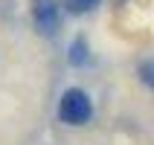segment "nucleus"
<instances>
[{"label":"nucleus","instance_id":"f257e3e1","mask_svg":"<svg viewBox=\"0 0 154 145\" xmlns=\"http://www.w3.org/2000/svg\"><path fill=\"white\" fill-rule=\"evenodd\" d=\"M90 113H93V104H90V96L85 90H67V93L61 96L58 102V116L67 125H85L90 119Z\"/></svg>","mask_w":154,"mask_h":145},{"label":"nucleus","instance_id":"f03ea898","mask_svg":"<svg viewBox=\"0 0 154 145\" xmlns=\"http://www.w3.org/2000/svg\"><path fill=\"white\" fill-rule=\"evenodd\" d=\"M32 20L41 35L58 32V3L55 0H32Z\"/></svg>","mask_w":154,"mask_h":145},{"label":"nucleus","instance_id":"7ed1b4c3","mask_svg":"<svg viewBox=\"0 0 154 145\" xmlns=\"http://www.w3.org/2000/svg\"><path fill=\"white\" fill-rule=\"evenodd\" d=\"M85 58H87V44H85V38H76L73 47H70V61L73 64H85Z\"/></svg>","mask_w":154,"mask_h":145},{"label":"nucleus","instance_id":"20e7f679","mask_svg":"<svg viewBox=\"0 0 154 145\" xmlns=\"http://www.w3.org/2000/svg\"><path fill=\"white\" fill-rule=\"evenodd\" d=\"M64 6L73 15H82V12H90L93 6H99V0H64Z\"/></svg>","mask_w":154,"mask_h":145},{"label":"nucleus","instance_id":"39448f33","mask_svg":"<svg viewBox=\"0 0 154 145\" xmlns=\"http://www.w3.org/2000/svg\"><path fill=\"white\" fill-rule=\"evenodd\" d=\"M140 76H143V81H146L148 87H154V61H146V64L140 67Z\"/></svg>","mask_w":154,"mask_h":145}]
</instances>
